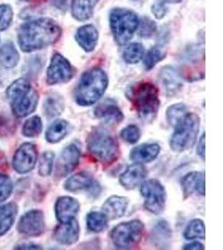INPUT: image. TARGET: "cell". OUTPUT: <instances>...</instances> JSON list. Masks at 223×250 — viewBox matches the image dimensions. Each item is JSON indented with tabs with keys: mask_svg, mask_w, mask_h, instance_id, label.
Returning a JSON list of instances; mask_svg holds the SVG:
<instances>
[{
	"mask_svg": "<svg viewBox=\"0 0 223 250\" xmlns=\"http://www.w3.org/2000/svg\"><path fill=\"white\" fill-rule=\"evenodd\" d=\"M62 30L54 20L39 19L20 27L19 44L23 52L35 51L51 45L60 40Z\"/></svg>",
	"mask_w": 223,
	"mask_h": 250,
	"instance_id": "obj_1",
	"label": "cell"
},
{
	"mask_svg": "<svg viewBox=\"0 0 223 250\" xmlns=\"http://www.w3.org/2000/svg\"><path fill=\"white\" fill-rule=\"evenodd\" d=\"M126 97L144 122L154 121L160 108L158 89L152 83L140 82L130 87Z\"/></svg>",
	"mask_w": 223,
	"mask_h": 250,
	"instance_id": "obj_2",
	"label": "cell"
},
{
	"mask_svg": "<svg viewBox=\"0 0 223 250\" xmlns=\"http://www.w3.org/2000/svg\"><path fill=\"white\" fill-rule=\"evenodd\" d=\"M108 83V76L101 68L88 70L81 76L75 88V102L84 107L93 105L103 96Z\"/></svg>",
	"mask_w": 223,
	"mask_h": 250,
	"instance_id": "obj_3",
	"label": "cell"
},
{
	"mask_svg": "<svg viewBox=\"0 0 223 250\" xmlns=\"http://www.w3.org/2000/svg\"><path fill=\"white\" fill-rule=\"evenodd\" d=\"M6 94L15 116L23 118L36 109L39 94L37 90L32 87L29 80L25 79L15 80L8 88Z\"/></svg>",
	"mask_w": 223,
	"mask_h": 250,
	"instance_id": "obj_4",
	"label": "cell"
},
{
	"mask_svg": "<svg viewBox=\"0 0 223 250\" xmlns=\"http://www.w3.org/2000/svg\"><path fill=\"white\" fill-rule=\"evenodd\" d=\"M87 149L89 154L102 165H112L120 156L117 140L104 128H95L87 138Z\"/></svg>",
	"mask_w": 223,
	"mask_h": 250,
	"instance_id": "obj_5",
	"label": "cell"
},
{
	"mask_svg": "<svg viewBox=\"0 0 223 250\" xmlns=\"http://www.w3.org/2000/svg\"><path fill=\"white\" fill-rule=\"evenodd\" d=\"M200 125V117L191 112L177 123L170 140V147L172 150L180 153L192 148L197 142Z\"/></svg>",
	"mask_w": 223,
	"mask_h": 250,
	"instance_id": "obj_6",
	"label": "cell"
},
{
	"mask_svg": "<svg viewBox=\"0 0 223 250\" xmlns=\"http://www.w3.org/2000/svg\"><path fill=\"white\" fill-rule=\"evenodd\" d=\"M139 18L130 9H114L110 15V23L115 42L125 45L132 40L139 26Z\"/></svg>",
	"mask_w": 223,
	"mask_h": 250,
	"instance_id": "obj_7",
	"label": "cell"
},
{
	"mask_svg": "<svg viewBox=\"0 0 223 250\" xmlns=\"http://www.w3.org/2000/svg\"><path fill=\"white\" fill-rule=\"evenodd\" d=\"M144 224L140 220L120 223L112 229L111 238L114 247L119 250H130L138 245L142 239Z\"/></svg>",
	"mask_w": 223,
	"mask_h": 250,
	"instance_id": "obj_8",
	"label": "cell"
},
{
	"mask_svg": "<svg viewBox=\"0 0 223 250\" xmlns=\"http://www.w3.org/2000/svg\"><path fill=\"white\" fill-rule=\"evenodd\" d=\"M140 193L145 199L146 210L159 215L165 210L166 205V188L157 179L145 180L140 185Z\"/></svg>",
	"mask_w": 223,
	"mask_h": 250,
	"instance_id": "obj_9",
	"label": "cell"
},
{
	"mask_svg": "<svg viewBox=\"0 0 223 250\" xmlns=\"http://www.w3.org/2000/svg\"><path fill=\"white\" fill-rule=\"evenodd\" d=\"M75 69L66 58L60 54L52 57L47 70V83L50 85L69 82L74 77Z\"/></svg>",
	"mask_w": 223,
	"mask_h": 250,
	"instance_id": "obj_10",
	"label": "cell"
},
{
	"mask_svg": "<svg viewBox=\"0 0 223 250\" xmlns=\"http://www.w3.org/2000/svg\"><path fill=\"white\" fill-rule=\"evenodd\" d=\"M38 160L36 146L31 143H25L18 148L13 159V166L19 173H27L33 170Z\"/></svg>",
	"mask_w": 223,
	"mask_h": 250,
	"instance_id": "obj_11",
	"label": "cell"
},
{
	"mask_svg": "<svg viewBox=\"0 0 223 250\" xmlns=\"http://www.w3.org/2000/svg\"><path fill=\"white\" fill-rule=\"evenodd\" d=\"M45 229V222L43 212L39 209L27 212L21 217L18 224V230L20 233L29 237H37Z\"/></svg>",
	"mask_w": 223,
	"mask_h": 250,
	"instance_id": "obj_12",
	"label": "cell"
},
{
	"mask_svg": "<svg viewBox=\"0 0 223 250\" xmlns=\"http://www.w3.org/2000/svg\"><path fill=\"white\" fill-rule=\"evenodd\" d=\"M66 190L70 193L87 191L91 195L96 196L100 193V185L89 173L80 172L75 173L66 180L64 185Z\"/></svg>",
	"mask_w": 223,
	"mask_h": 250,
	"instance_id": "obj_13",
	"label": "cell"
},
{
	"mask_svg": "<svg viewBox=\"0 0 223 250\" xmlns=\"http://www.w3.org/2000/svg\"><path fill=\"white\" fill-rule=\"evenodd\" d=\"M80 159V149L77 145H69L60 154L57 162L55 174L59 177L68 175L76 168Z\"/></svg>",
	"mask_w": 223,
	"mask_h": 250,
	"instance_id": "obj_14",
	"label": "cell"
},
{
	"mask_svg": "<svg viewBox=\"0 0 223 250\" xmlns=\"http://www.w3.org/2000/svg\"><path fill=\"white\" fill-rule=\"evenodd\" d=\"M148 171L142 164L134 163L126 168L123 173L120 174L119 182L127 190H132L145 181Z\"/></svg>",
	"mask_w": 223,
	"mask_h": 250,
	"instance_id": "obj_15",
	"label": "cell"
},
{
	"mask_svg": "<svg viewBox=\"0 0 223 250\" xmlns=\"http://www.w3.org/2000/svg\"><path fill=\"white\" fill-rule=\"evenodd\" d=\"M80 233V225L74 218L70 221L60 223L54 231V238L60 245H72L79 240Z\"/></svg>",
	"mask_w": 223,
	"mask_h": 250,
	"instance_id": "obj_16",
	"label": "cell"
},
{
	"mask_svg": "<svg viewBox=\"0 0 223 250\" xmlns=\"http://www.w3.org/2000/svg\"><path fill=\"white\" fill-rule=\"evenodd\" d=\"M80 203L72 197H60L55 203V216L60 223L74 219L80 211Z\"/></svg>",
	"mask_w": 223,
	"mask_h": 250,
	"instance_id": "obj_17",
	"label": "cell"
},
{
	"mask_svg": "<svg viewBox=\"0 0 223 250\" xmlns=\"http://www.w3.org/2000/svg\"><path fill=\"white\" fill-rule=\"evenodd\" d=\"M181 188L185 199L198 193L199 195H205V173L194 171L186 174L180 181Z\"/></svg>",
	"mask_w": 223,
	"mask_h": 250,
	"instance_id": "obj_18",
	"label": "cell"
},
{
	"mask_svg": "<svg viewBox=\"0 0 223 250\" xmlns=\"http://www.w3.org/2000/svg\"><path fill=\"white\" fill-rule=\"evenodd\" d=\"M94 116L110 125H119L124 120V114L115 103L106 100L94 108Z\"/></svg>",
	"mask_w": 223,
	"mask_h": 250,
	"instance_id": "obj_19",
	"label": "cell"
},
{
	"mask_svg": "<svg viewBox=\"0 0 223 250\" xmlns=\"http://www.w3.org/2000/svg\"><path fill=\"white\" fill-rule=\"evenodd\" d=\"M159 80L168 96H174L178 94L183 86L180 74L174 68L169 66L160 70Z\"/></svg>",
	"mask_w": 223,
	"mask_h": 250,
	"instance_id": "obj_20",
	"label": "cell"
},
{
	"mask_svg": "<svg viewBox=\"0 0 223 250\" xmlns=\"http://www.w3.org/2000/svg\"><path fill=\"white\" fill-rule=\"evenodd\" d=\"M129 205L126 197L113 195L106 199L102 205V213L109 220H115L124 216Z\"/></svg>",
	"mask_w": 223,
	"mask_h": 250,
	"instance_id": "obj_21",
	"label": "cell"
},
{
	"mask_svg": "<svg viewBox=\"0 0 223 250\" xmlns=\"http://www.w3.org/2000/svg\"><path fill=\"white\" fill-rule=\"evenodd\" d=\"M160 152V147L158 144H143L131 151L130 159L134 163L144 165L154 161Z\"/></svg>",
	"mask_w": 223,
	"mask_h": 250,
	"instance_id": "obj_22",
	"label": "cell"
},
{
	"mask_svg": "<svg viewBox=\"0 0 223 250\" xmlns=\"http://www.w3.org/2000/svg\"><path fill=\"white\" fill-rule=\"evenodd\" d=\"M75 39L79 45L86 52H92L97 44L99 34L94 25L87 24L78 29Z\"/></svg>",
	"mask_w": 223,
	"mask_h": 250,
	"instance_id": "obj_23",
	"label": "cell"
},
{
	"mask_svg": "<svg viewBox=\"0 0 223 250\" xmlns=\"http://www.w3.org/2000/svg\"><path fill=\"white\" fill-rule=\"evenodd\" d=\"M100 0H72L71 13L78 21L89 20L94 14V7Z\"/></svg>",
	"mask_w": 223,
	"mask_h": 250,
	"instance_id": "obj_24",
	"label": "cell"
},
{
	"mask_svg": "<svg viewBox=\"0 0 223 250\" xmlns=\"http://www.w3.org/2000/svg\"><path fill=\"white\" fill-rule=\"evenodd\" d=\"M18 206L15 203H9L0 206V236L10 229L17 216Z\"/></svg>",
	"mask_w": 223,
	"mask_h": 250,
	"instance_id": "obj_25",
	"label": "cell"
},
{
	"mask_svg": "<svg viewBox=\"0 0 223 250\" xmlns=\"http://www.w3.org/2000/svg\"><path fill=\"white\" fill-rule=\"evenodd\" d=\"M68 130L69 124L66 120H55L49 125V128L46 131V140L51 144L60 142L67 135Z\"/></svg>",
	"mask_w": 223,
	"mask_h": 250,
	"instance_id": "obj_26",
	"label": "cell"
},
{
	"mask_svg": "<svg viewBox=\"0 0 223 250\" xmlns=\"http://www.w3.org/2000/svg\"><path fill=\"white\" fill-rule=\"evenodd\" d=\"M20 60V54L12 43H7L0 49V62L6 68H15Z\"/></svg>",
	"mask_w": 223,
	"mask_h": 250,
	"instance_id": "obj_27",
	"label": "cell"
},
{
	"mask_svg": "<svg viewBox=\"0 0 223 250\" xmlns=\"http://www.w3.org/2000/svg\"><path fill=\"white\" fill-rule=\"evenodd\" d=\"M109 219L100 212H90L86 216V225L93 233H101L106 230Z\"/></svg>",
	"mask_w": 223,
	"mask_h": 250,
	"instance_id": "obj_28",
	"label": "cell"
},
{
	"mask_svg": "<svg viewBox=\"0 0 223 250\" xmlns=\"http://www.w3.org/2000/svg\"><path fill=\"white\" fill-rule=\"evenodd\" d=\"M64 108H65L64 99L59 94L49 95L44 104L45 113L49 118L60 115L63 112Z\"/></svg>",
	"mask_w": 223,
	"mask_h": 250,
	"instance_id": "obj_29",
	"label": "cell"
},
{
	"mask_svg": "<svg viewBox=\"0 0 223 250\" xmlns=\"http://www.w3.org/2000/svg\"><path fill=\"white\" fill-rule=\"evenodd\" d=\"M152 235L153 240L156 242V245H159L161 249L166 247V243L171 239L172 236V230L168 223L164 220L158 222L156 226H154Z\"/></svg>",
	"mask_w": 223,
	"mask_h": 250,
	"instance_id": "obj_30",
	"label": "cell"
},
{
	"mask_svg": "<svg viewBox=\"0 0 223 250\" xmlns=\"http://www.w3.org/2000/svg\"><path fill=\"white\" fill-rule=\"evenodd\" d=\"M183 235L184 238L188 240L205 239L206 229L204 222L200 219H193L186 226Z\"/></svg>",
	"mask_w": 223,
	"mask_h": 250,
	"instance_id": "obj_31",
	"label": "cell"
},
{
	"mask_svg": "<svg viewBox=\"0 0 223 250\" xmlns=\"http://www.w3.org/2000/svg\"><path fill=\"white\" fill-rule=\"evenodd\" d=\"M166 52L163 47L155 46L152 47L144 58V67L146 70H151L166 57Z\"/></svg>",
	"mask_w": 223,
	"mask_h": 250,
	"instance_id": "obj_32",
	"label": "cell"
},
{
	"mask_svg": "<svg viewBox=\"0 0 223 250\" xmlns=\"http://www.w3.org/2000/svg\"><path fill=\"white\" fill-rule=\"evenodd\" d=\"M144 48L139 43H132L127 46L123 51V59L127 63H137L144 56Z\"/></svg>",
	"mask_w": 223,
	"mask_h": 250,
	"instance_id": "obj_33",
	"label": "cell"
},
{
	"mask_svg": "<svg viewBox=\"0 0 223 250\" xmlns=\"http://www.w3.org/2000/svg\"><path fill=\"white\" fill-rule=\"evenodd\" d=\"M188 112V108L184 104H175L166 109V120L169 125L174 127Z\"/></svg>",
	"mask_w": 223,
	"mask_h": 250,
	"instance_id": "obj_34",
	"label": "cell"
},
{
	"mask_svg": "<svg viewBox=\"0 0 223 250\" xmlns=\"http://www.w3.org/2000/svg\"><path fill=\"white\" fill-rule=\"evenodd\" d=\"M42 129H43L42 120L39 116H34L24 123L22 133L27 138H35L41 134Z\"/></svg>",
	"mask_w": 223,
	"mask_h": 250,
	"instance_id": "obj_35",
	"label": "cell"
},
{
	"mask_svg": "<svg viewBox=\"0 0 223 250\" xmlns=\"http://www.w3.org/2000/svg\"><path fill=\"white\" fill-rule=\"evenodd\" d=\"M55 154L53 152L47 151L42 154L39 165V173L42 177L49 176L53 171Z\"/></svg>",
	"mask_w": 223,
	"mask_h": 250,
	"instance_id": "obj_36",
	"label": "cell"
},
{
	"mask_svg": "<svg viewBox=\"0 0 223 250\" xmlns=\"http://www.w3.org/2000/svg\"><path fill=\"white\" fill-rule=\"evenodd\" d=\"M141 132L136 125H128L120 132V138L130 145H134L140 140Z\"/></svg>",
	"mask_w": 223,
	"mask_h": 250,
	"instance_id": "obj_37",
	"label": "cell"
},
{
	"mask_svg": "<svg viewBox=\"0 0 223 250\" xmlns=\"http://www.w3.org/2000/svg\"><path fill=\"white\" fill-rule=\"evenodd\" d=\"M13 182L8 175L0 173V203L5 201L11 195L13 191Z\"/></svg>",
	"mask_w": 223,
	"mask_h": 250,
	"instance_id": "obj_38",
	"label": "cell"
},
{
	"mask_svg": "<svg viewBox=\"0 0 223 250\" xmlns=\"http://www.w3.org/2000/svg\"><path fill=\"white\" fill-rule=\"evenodd\" d=\"M14 17L13 10L8 4L0 5V32L9 28Z\"/></svg>",
	"mask_w": 223,
	"mask_h": 250,
	"instance_id": "obj_39",
	"label": "cell"
},
{
	"mask_svg": "<svg viewBox=\"0 0 223 250\" xmlns=\"http://www.w3.org/2000/svg\"><path fill=\"white\" fill-rule=\"evenodd\" d=\"M139 34L141 37H152L156 31V24L153 20L149 18H144L143 20L139 22Z\"/></svg>",
	"mask_w": 223,
	"mask_h": 250,
	"instance_id": "obj_40",
	"label": "cell"
},
{
	"mask_svg": "<svg viewBox=\"0 0 223 250\" xmlns=\"http://www.w3.org/2000/svg\"><path fill=\"white\" fill-rule=\"evenodd\" d=\"M152 11L155 17L158 20H160L166 16L167 8L163 3H156L154 5H152Z\"/></svg>",
	"mask_w": 223,
	"mask_h": 250,
	"instance_id": "obj_41",
	"label": "cell"
},
{
	"mask_svg": "<svg viewBox=\"0 0 223 250\" xmlns=\"http://www.w3.org/2000/svg\"><path fill=\"white\" fill-rule=\"evenodd\" d=\"M205 133H204L201 137L200 141L198 143V148H197V151H198V154L199 156L201 158V159L205 160Z\"/></svg>",
	"mask_w": 223,
	"mask_h": 250,
	"instance_id": "obj_42",
	"label": "cell"
},
{
	"mask_svg": "<svg viewBox=\"0 0 223 250\" xmlns=\"http://www.w3.org/2000/svg\"><path fill=\"white\" fill-rule=\"evenodd\" d=\"M204 245L201 244L199 242L194 241L192 243H190L188 245H186L182 248L184 250H204Z\"/></svg>",
	"mask_w": 223,
	"mask_h": 250,
	"instance_id": "obj_43",
	"label": "cell"
},
{
	"mask_svg": "<svg viewBox=\"0 0 223 250\" xmlns=\"http://www.w3.org/2000/svg\"><path fill=\"white\" fill-rule=\"evenodd\" d=\"M16 249H20V250H40L41 248L38 245H21L20 247L16 248Z\"/></svg>",
	"mask_w": 223,
	"mask_h": 250,
	"instance_id": "obj_44",
	"label": "cell"
},
{
	"mask_svg": "<svg viewBox=\"0 0 223 250\" xmlns=\"http://www.w3.org/2000/svg\"><path fill=\"white\" fill-rule=\"evenodd\" d=\"M161 3H180L182 0H160Z\"/></svg>",
	"mask_w": 223,
	"mask_h": 250,
	"instance_id": "obj_45",
	"label": "cell"
},
{
	"mask_svg": "<svg viewBox=\"0 0 223 250\" xmlns=\"http://www.w3.org/2000/svg\"><path fill=\"white\" fill-rule=\"evenodd\" d=\"M4 159H5V156L2 151L0 150V164L4 162Z\"/></svg>",
	"mask_w": 223,
	"mask_h": 250,
	"instance_id": "obj_46",
	"label": "cell"
},
{
	"mask_svg": "<svg viewBox=\"0 0 223 250\" xmlns=\"http://www.w3.org/2000/svg\"><path fill=\"white\" fill-rule=\"evenodd\" d=\"M20 1H23V2H29V1H34V0H20Z\"/></svg>",
	"mask_w": 223,
	"mask_h": 250,
	"instance_id": "obj_47",
	"label": "cell"
}]
</instances>
